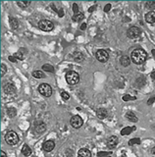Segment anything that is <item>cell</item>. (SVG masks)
Segmentation results:
<instances>
[{"mask_svg":"<svg viewBox=\"0 0 155 157\" xmlns=\"http://www.w3.org/2000/svg\"><path fill=\"white\" fill-rule=\"evenodd\" d=\"M147 59V53L141 48L135 49L132 52V61L136 65L143 64Z\"/></svg>","mask_w":155,"mask_h":157,"instance_id":"1","label":"cell"},{"mask_svg":"<svg viewBox=\"0 0 155 157\" xmlns=\"http://www.w3.org/2000/svg\"><path fill=\"white\" fill-rule=\"evenodd\" d=\"M66 82L71 86H75L80 82V76L77 72L69 71L66 74Z\"/></svg>","mask_w":155,"mask_h":157,"instance_id":"2","label":"cell"},{"mask_svg":"<svg viewBox=\"0 0 155 157\" xmlns=\"http://www.w3.org/2000/svg\"><path fill=\"white\" fill-rule=\"evenodd\" d=\"M5 141H6V143H8L9 145H16L19 142L18 134L13 131L8 132L6 134H5Z\"/></svg>","mask_w":155,"mask_h":157,"instance_id":"3","label":"cell"},{"mask_svg":"<svg viewBox=\"0 0 155 157\" xmlns=\"http://www.w3.org/2000/svg\"><path fill=\"white\" fill-rule=\"evenodd\" d=\"M38 91H39V93L42 96L49 97V96H51V94H52V88L48 83H41V85L38 86Z\"/></svg>","mask_w":155,"mask_h":157,"instance_id":"4","label":"cell"},{"mask_svg":"<svg viewBox=\"0 0 155 157\" xmlns=\"http://www.w3.org/2000/svg\"><path fill=\"white\" fill-rule=\"evenodd\" d=\"M38 27L43 31H51L54 27V25L52 22L48 21V20H41L38 23Z\"/></svg>","mask_w":155,"mask_h":157,"instance_id":"5","label":"cell"},{"mask_svg":"<svg viewBox=\"0 0 155 157\" xmlns=\"http://www.w3.org/2000/svg\"><path fill=\"white\" fill-rule=\"evenodd\" d=\"M95 56H96V59L99 61V62H101V63L107 62L108 59H109L108 52L105 51V50H103V49L98 50V51L96 52V54H95Z\"/></svg>","mask_w":155,"mask_h":157,"instance_id":"6","label":"cell"},{"mask_svg":"<svg viewBox=\"0 0 155 157\" xmlns=\"http://www.w3.org/2000/svg\"><path fill=\"white\" fill-rule=\"evenodd\" d=\"M70 124H71V126L73 127V128L79 129V128H81L82 126V124H84V121H82V119H81L80 116L76 115V116H73V117L71 118Z\"/></svg>","mask_w":155,"mask_h":157,"instance_id":"7","label":"cell"},{"mask_svg":"<svg viewBox=\"0 0 155 157\" xmlns=\"http://www.w3.org/2000/svg\"><path fill=\"white\" fill-rule=\"evenodd\" d=\"M140 33H141V31L137 27H132L127 31V35L130 38H137L140 35Z\"/></svg>","mask_w":155,"mask_h":157,"instance_id":"8","label":"cell"},{"mask_svg":"<svg viewBox=\"0 0 155 157\" xmlns=\"http://www.w3.org/2000/svg\"><path fill=\"white\" fill-rule=\"evenodd\" d=\"M46 130V126L42 121H36L34 125V131L35 133H36L37 134L42 133L44 131Z\"/></svg>","mask_w":155,"mask_h":157,"instance_id":"9","label":"cell"},{"mask_svg":"<svg viewBox=\"0 0 155 157\" xmlns=\"http://www.w3.org/2000/svg\"><path fill=\"white\" fill-rule=\"evenodd\" d=\"M118 137H115V136H112V137H110L108 138V141H107V144H108V147L109 148H115L116 146H117V144H118Z\"/></svg>","mask_w":155,"mask_h":157,"instance_id":"10","label":"cell"},{"mask_svg":"<svg viewBox=\"0 0 155 157\" xmlns=\"http://www.w3.org/2000/svg\"><path fill=\"white\" fill-rule=\"evenodd\" d=\"M55 147V142L53 141H47L45 142H43L42 144V148L44 151H47V152H49V151H51L53 148Z\"/></svg>","mask_w":155,"mask_h":157,"instance_id":"11","label":"cell"},{"mask_svg":"<svg viewBox=\"0 0 155 157\" xmlns=\"http://www.w3.org/2000/svg\"><path fill=\"white\" fill-rule=\"evenodd\" d=\"M4 91L7 94H14L16 92V88L11 82H7L6 85H4Z\"/></svg>","mask_w":155,"mask_h":157,"instance_id":"12","label":"cell"},{"mask_svg":"<svg viewBox=\"0 0 155 157\" xmlns=\"http://www.w3.org/2000/svg\"><path fill=\"white\" fill-rule=\"evenodd\" d=\"M145 21L149 24L155 23V11H150L145 15Z\"/></svg>","mask_w":155,"mask_h":157,"instance_id":"13","label":"cell"},{"mask_svg":"<svg viewBox=\"0 0 155 157\" xmlns=\"http://www.w3.org/2000/svg\"><path fill=\"white\" fill-rule=\"evenodd\" d=\"M78 157H91V152L86 148H81L78 152Z\"/></svg>","mask_w":155,"mask_h":157,"instance_id":"14","label":"cell"},{"mask_svg":"<svg viewBox=\"0 0 155 157\" xmlns=\"http://www.w3.org/2000/svg\"><path fill=\"white\" fill-rule=\"evenodd\" d=\"M96 115L99 119H105L107 116H108V111L106 109H103V108H100L98 109L97 112H96Z\"/></svg>","mask_w":155,"mask_h":157,"instance_id":"15","label":"cell"},{"mask_svg":"<svg viewBox=\"0 0 155 157\" xmlns=\"http://www.w3.org/2000/svg\"><path fill=\"white\" fill-rule=\"evenodd\" d=\"M126 117L128 118V120L129 121H131V122H137V118H136V116L135 115V113L134 112H132V111H129L128 113L126 114Z\"/></svg>","mask_w":155,"mask_h":157,"instance_id":"16","label":"cell"},{"mask_svg":"<svg viewBox=\"0 0 155 157\" xmlns=\"http://www.w3.org/2000/svg\"><path fill=\"white\" fill-rule=\"evenodd\" d=\"M120 62H121V64H122V66L128 67V66L131 64V60H130L129 57H127V56H123V57H121Z\"/></svg>","mask_w":155,"mask_h":157,"instance_id":"17","label":"cell"},{"mask_svg":"<svg viewBox=\"0 0 155 157\" xmlns=\"http://www.w3.org/2000/svg\"><path fill=\"white\" fill-rule=\"evenodd\" d=\"M10 26L13 30H17L19 27V22L15 18H10Z\"/></svg>","mask_w":155,"mask_h":157,"instance_id":"18","label":"cell"},{"mask_svg":"<svg viewBox=\"0 0 155 157\" xmlns=\"http://www.w3.org/2000/svg\"><path fill=\"white\" fill-rule=\"evenodd\" d=\"M22 153H23L25 156H30L31 154V149L30 148V146H27V144H25L23 148H22Z\"/></svg>","mask_w":155,"mask_h":157,"instance_id":"19","label":"cell"},{"mask_svg":"<svg viewBox=\"0 0 155 157\" xmlns=\"http://www.w3.org/2000/svg\"><path fill=\"white\" fill-rule=\"evenodd\" d=\"M132 131H134L132 128H130V127H126V128H124L123 130L121 131V134H122V136H128V134L132 133Z\"/></svg>","mask_w":155,"mask_h":157,"instance_id":"20","label":"cell"},{"mask_svg":"<svg viewBox=\"0 0 155 157\" xmlns=\"http://www.w3.org/2000/svg\"><path fill=\"white\" fill-rule=\"evenodd\" d=\"M84 14L82 13H78V14H75L73 16V21L75 22H81L82 19H84Z\"/></svg>","mask_w":155,"mask_h":157,"instance_id":"21","label":"cell"},{"mask_svg":"<svg viewBox=\"0 0 155 157\" xmlns=\"http://www.w3.org/2000/svg\"><path fill=\"white\" fill-rule=\"evenodd\" d=\"M32 77L35 78H42L44 77V74L41 71H34L32 72Z\"/></svg>","mask_w":155,"mask_h":157,"instance_id":"22","label":"cell"},{"mask_svg":"<svg viewBox=\"0 0 155 157\" xmlns=\"http://www.w3.org/2000/svg\"><path fill=\"white\" fill-rule=\"evenodd\" d=\"M42 70H43V71H46V72H49V73H53V72H54L53 66L49 65V64L43 65V66H42Z\"/></svg>","mask_w":155,"mask_h":157,"instance_id":"23","label":"cell"},{"mask_svg":"<svg viewBox=\"0 0 155 157\" xmlns=\"http://www.w3.org/2000/svg\"><path fill=\"white\" fill-rule=\"evenodd\" d=\"M7 114L10 118H14L16 116V114H17V110H16L15 108H9L7 110Z\"/></svg>","mask_w":155,"mask_h":157,"instance_id":"24","label":"cell"},{"mask_svg":"<svg viewBox=\"0 0 155 157\" xmlns=\"http://www.w3.org/2000/svg\"><path fill=\"white\" fill-rule=\"evenodd\" d=\"M74 58L76 61H79V62H81V61L84 60V55H82L81 52H76L74 54Z\"/></svg>","mask_w":155,"mask_h":157,"instance_id":"25","label":"cell"},{"mask_svg":"<svg viewBox=\"0 0 155 157\" xmlns=\"http://www.w3.org/2000/svg\"><path fill=\"white\" fill-rule=\"evenodd\" d=\"M17 4H18V6L22 7V8H27V7L31 4V2H30V1H26V2H24V1H22V2H21V1H18Z\"/></svg>","mask_w":155,"mask_h":157,"instance_id":"26","label":"cell"},{"mask_svg":"<svg viewBox=\"0 0 155 157\" xmlns=\"http://www.w3.org/2000/svg\"><path fill=\"white\" fill-rule=\"evenodd\" d=\"M145 6H146V8L150 9V10L155 9V1H148V2H146Z\"/></svg>","mask_w":155,"mask_h":157,"instance_id":"27","label":"cell"},{"mask_svg":"<svg viewBox=\"0 0 155 157\" xmlns=\"http://www.w3.org/2000/svg\"><path fill=\"white\" fill-rule=\"evenodd\" d=\"M135 144H140V138H132L129 141V145H135Z\"/></svg>","mask_w":155,"mask_h":157,"instance_id":"28","label":"cell"},{"mask_svg":"<svg viewBox=\"0 0 155 157\" xmlns=\"http://www.w3.org/2000/svg\"><path fill=\"white\" fill-rule=\"evenodd\" d=\"M122 99L124 100V101H129V100H135L136 97L135 96H131V95L129 94H125L123 97H122Z\"/></svg>","mask_w":155,"mask_h":157,"instance_id":"29","label":"cell"},{"mask_svg":"<svg viewBox=\"0 0 155 157\" xmlns=\"http://www.w3.org/2000/svg\"><path fill=\"white\" fill-rule=\"evenodd\" d=\"M112 152L109 151V152H106V151H101V152H98L97 153V156L98 157H103V156H108V155H111Z\"/></svg>","mask_w":155,"mask_h":157,"instance_id":"30","label":"cell"},{"mask_svg":"<svg viewBox=\"0 0 155 157\" xmlns=\"http://www.w3.org/2000/svg\"><path fill=\"white\" fill-rule=\"evenodd\" d=\"M61 97H62L64 100H68L70 98V95L68 92H66V91H62L61 92Z\"/></svg>","mask_w":155,"mask_h":157,"instance_id":"31","label":"cell"},{"mask_svg":"<svg viewBox=\"0 0 155 157\" xmlns=\"http://www.w3.org/2000/svg\"><path fill=\"white\" fill-rule=\"evenodd\" d=\"M0 68H1V77H3L4 76V74L6 73V71H7V69H6V66H5L3 63L0 65Z\"/></svg>","mask_w":155,"mask_h":157,"instance_id":"32","label":"cell"},{"mask_svg":"<svg viewBox=\"0 0 155 157\" xmlns=\"http://www.w3.org/2000/svg\"><path fill=\"white\" fill-rule=\"evenodd\" d=\"M14 57H15L16 59H18V60H23V59H24V56H23V54H22V53H20V52L16 53V54L14 55Z\"/></svg>","mask_w":155,"mask_h":157,"instance_id":"33","label":"cell"},{"mask_svg":"<svg viewBox=\"0 0 155 157\" xmlns=\"http://www.w3.org/2000/svg\"><path fill=\"white\" fill-rule=\"evenodd\" d=\"M73 11H74V13H75V14L80 13V12H79V6H78V5H77L76 3L73 4Z\"/></svg>","mask_w":155,"mask_h":157,"instance_id":"34","label":"cell"},{"mask_svg":"<svg viewBox=\"0 0 155 157\" xmlns=\"http://www.w3.org/2000/svg\"><path fill=\"white\" fill-rule=\"evenodd\" d=\"M110 9H111V4H107L104 8V12H109Z\"/></svg>","mask_w":155,"mask_h":157,"instance_id":"35","label":"cell"},{"mask_svg":"<svg viewBox=\"0 0 155 157\" xmlns=\"http://www.w3.org/2000/svg\"><path fill=\"white\" fill-rule=\"evenodd\" d=\"M154 101H155V97H151V98H150V99H149L148 101H147V104H148V105H151V104H152Z\"/></svg>","mask_w":155,"mask_h":157,"instance_id":"36","label":"cell"},{"mask_svg":"<svg viewBox=\"0 0 155 157\" xmlns=\"http://www.w3.org/2000/svg\"><path fill=\"white\" fill-rule=\"evenodd\" d=\"M9 60L11 61V62H14V63L17 62V59H16L15 57H13V56H9Z\"/></svg>","mask_w":155,"mask_h":157,"instance_id":"37","label":"cell"},{"mask_svg":"<svg viewBox=\"0 0 155 157\" xmlns=\"http://www.w3.org/2000/svg\"><path fill=\"white\" fill-rule=\"evenodd\" d=\"M95 8H96V6H95V5H94V6H92V7H90L89 9H88V12H89V13L93 12V11H94V10H95Z\"/></svg>","mask_w":155,"mask_h":157,"instance_id":"38","label":"cell"},{"mask_svg":"<svg viewBox=\"0 0 155 157\" xmlns=\"http://www.w3.org/2000/svg\"><path fill=\"white\" fill-rule=\"evenodd\" d=\"M0 157H7V155H6V153L4 152V151H0Z\"/></svg>","mask_w":155,"mask_h":157,"instance_id":"39","label":"cell"},{"mask_svg":"<svg viewBox=\"0 0 155 157\" xmlns=\"http://www.w3.org/2000/svg\"><path fill=\"white\" fill-rule=\"evenodd\" d=\"M85 29H86V24H85V23H84V24H82V25L81 26V30L84 31V30H85Z\"/></svg>","mask_w":155,"mask_h":157,"instance_id":"40","label":"cell"},{"mask_svg":"<svg viewBox=\"0 0 155 157\" xmlns=\"http://www.w3.org/2000/svg\"><path fill=\"white\" fill-rule=\"evenodd\" d=\"M151 78H152V80H155V71H153L152 73H151Z\"/></svg>","mask_w":155,"mask_h":157,"instance_id":"41","label":"cell"},{"mask_svg":"<svg viewBox=\"0 0 155 157\" xmlns=\"http://www.w3.org/2000/svg\"><path fill=\"white\" fill-rule=\"evenodd\" d=\"M151 153H152V154H154V155H155V146H154V147H153V148H152V149H151Z\"/></svg>","mask_w":155,"mask_h":157,"instance_id":"42","label":"cell"},{"mask_svg":"<svg viewBox=\"0 0 155 157\" xmlns=\"http://www.w3.org/2000/svg\"><path fill=\"white\" fill-rule=\"evenodd\" d=\"M151 53H152V55L155 57V49H152V51H151Z\"/></svg>","mask_w":155,"mask_h":157,"instance_id":"43","label":"cell"}]
</instances>
